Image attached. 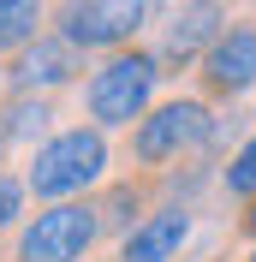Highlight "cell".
I'll return each mask as SVG.
<instances>
[{
  "mask_svg": "<svg viewBox=\"0 0 256 262\" xmlns=\"http://www.w3.org/2000/svg\"><path fill=\"white\" fill-rule=\"evenodd\" d=\"M108 179V131L96 125H66L48 131L42 149L30 155V173H24V191H36L42 203H78L90 185Z\"/></svg>",
  "mask_w": 256,
  "mask_h": 262,
  "instance_id": "obj_1",
  "label": "cell"
},
{
  "mask_svg": "<svg viewBox=\"0 0 256 262\" xmlns=\"http://www.w3.org/2000/svg\"><path fill=\"white\" fill-rule=\"evenodd\" d=\"M161 60L149 48H119L90 72L83 83V114L96 131H113V125H131L155 107V90H161Z\"/></svg>",
  "mask_w": 256,
  "mask_h": 262,
  "instance_id": "obj_2",
  "label": "cell"
},
{
  "mask_svg": "<svg viewBox=\"0 0 256 262\" xmlns=\"http://www.w3.org/2000/svg\"><path fill=\"white\" fill-rule=\"evenodd\" d=\"M155 0H60L54 6V36L78 54H119L137 48Z\"/></svg>",
  "mask_w": 256,
  "mask_h": 262,
  "instance_id": "obj_3",
  "label": "cell"
},
{
  "mask_svg": "<svg viewBox=\"0 0 256 262\" xmlns=\"http://www.w3.org/2000/svg\"><path fill=\"white\" fill-rule=\"evenodd\" d=\"M208 137H215V114H208L197 96H179V101H161V107H149V114L137 119L131 155L143 167H167V161H179V155L203 149Z\"/></svg>",
  "mask_w": 256,
  "mask_h": 262,
  "instance_id": "obj_4",
  "label": "cell"
},
{
  "mask_svg": "<svg viewBox=\"0 0 256 262\" xmlns=\"http://www.w3.org/2000/svg\"><path fill=\"white\" fill-rule=\"evenodd\" d=\"M101 238V209L96 203H48L30 227L18 232V262H83Z\"/></svg>",
  "mask_w": 256,
  "mask_h": 262,
  "instance_id": "obj_5",
  "label": "cell"
},
{
  "mask_svg": "<svg viewBox=\"0 0 256 262\" xmlns=\"http://www.w3.org/2000/svg\"><path fill=\"white\" fill-rule=\"evenodd\" d=\"M203 90L221 101H239L256 90V18H226V30L208 42L203 60Z\"/></svg>",
  "mask_w": 256,
  "mask_h": 262,
  "instance_id": "obj_6",
  "label": "cell"
},
{
  "mask_svg": "<svg viewBox=\"0 0 256 262\" xmlns=\"http://www.w3.org/2000/svg\"><path fill=\"white\" fill-rule=\"evenodd\" d=\"M78 72H83V54L66 48L54 30H42L36 42H24V48L12 54L6 83H12V96H54L66 83H78Z\"/></svg>",
  "mask_w": 256,
  "mask_h": 262,
  "instance_id": "obj_7",
  "label": "cell"
},
{
  "mask_svg": "<svg viewBox=\"0 0 256 262\" xmlns=\"http://www.w3.org/2000/svg\"><path fill=\"white\" fill-rule=\"evenodd\" d=\"M221 30H226V0H185V6H173L167 30H161V48H155L161 72H167V66H179V72L197 66Z\"/></svg>",
  "mask_w": 256,
  "mask_h": 262,
  "instance_id": "obj_8",
  "label": "cell"
},
{
  "mask_svg": "<svg viewBox=\"0 0 256 262\" xmlns=\"http://www.w3.org/2000/svg\"><path fill=\"white\" fill-rule=\"evenodd\" d=\"M185 238H191V209H185V203H167V209L143 214V221L125 232L119 262H179Z\"/></svg>",
  "mask_w": 256,
  "mask_h": 262,
  "instance_id": "obj_9",
  "label": "cell"
},
{
  "mask_svg": "<svg viewBox=\"0 0 256 262\" xmlns=\"http://www.w3.org/2000/svg\"><path fill=\"white\" fill-rule=\"evenodd\" d=\"M48 125H54V101L48 96H12L6 114H0V137L6 143H36V137H48Z\"/></svg>",
  "mask_w": 256,
  "mask_h": 262,
  "instance_id": "obj_10",
  "label": "cell"
},
{
  "mask_svg": "<svg viewBox=\"0 0 256 262\" xmlns=\"http://www.w3.org/2000/svg\"><path fill=\"white\" fill-rule=\"evenodd\" d=\"M48 24L42 0H0V54H18L24 42H36Z\"/></svg>",
  "mask_w": 256,
  "mask_h": 262,
  "instance_id": "obj_11",
  "label": "cell"
},
{
  "mask_svg": "<svg viewBox=\"0 0 256 262\" xmlns=\"http://www.w3.org/2000/svg\"><path fill=\"white\" fill-rule=\"evenodd\" d=\"M226 191H232V196H244V203L256 196V137L239 149V155H232V161H226Z\"/></svg>",
  "mask_w": 256,
  "mask_h": 262,
  "instance_id": "obj_12",
  "label": "cell"
},
{
  "mask_svg": "<svg viewBox=\"0 0 256 262\" xmlns=\"http://www.w3.org/2000/svg\"><path fill=\"white\" fill-rule=\"evenodd\" d=\"M18 214H24V179L0 173V227H12Z\"/></svg>",
  "mask_w": 256,
  "mask_h": 262,
  "instance_id": "obj_13",
  "label": "cell"
},
{
  "mask_svg": "<svg viewBox=\"0 0 256 262\" xmlns=\"http://www.w3.org/2000/svg\"><path fill=\"white\" fill-rule=\"evenodd\" d=\"M0 149H6V137H0Z\"/></svg>",
  "mask_w": 256,
  "mask_h": 262,
  "instance_id": "obj_14",
  "label": "cell"
},
{
  "mask_svg": "<svg viewBox=\"0 0 256 262\" xmlns=\"http://www.w3.org/2000/svg\"><path fill=\"white\" fill-rule=\"evenodd\" d=\"M250 262H256V250H250Z\"/></svg>",
  "mask_w": 256,
  "mask_h": 262,
  "instance_id": "obj_15",
  "label": "cell"
}]
</instances>
